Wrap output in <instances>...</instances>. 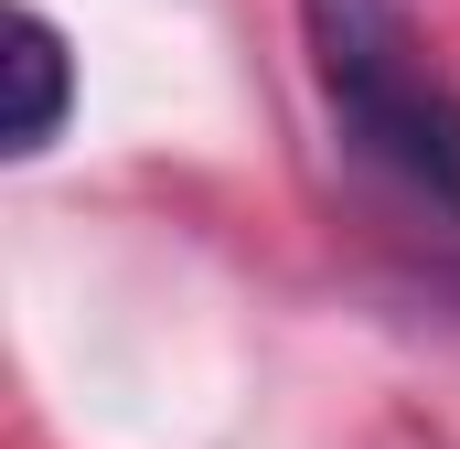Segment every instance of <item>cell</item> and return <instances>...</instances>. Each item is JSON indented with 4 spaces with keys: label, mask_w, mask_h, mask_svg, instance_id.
<instances>
[{
    "label": "cell",
    "mask_w": 460,
    "mask_h": 449,
    "mask_svg": "<svg viewBox=\"0 0 460 449\" xmlns=\"http://www.w3.org/2000/svg\"><path fill=\"white\" fill-rule=\"evenodd\" d=\"M311 86L364 172H385L418 215L460 224V86L429 65L396 0H300Z\"/></svg>",
    "instance_id": "obj_1"
},
{
    "label": "cell",
    "mask_w": 460,
    "mask_h": 449,
    "mask_svg": "<svg viewBox=\"0 0 460 449\" xmlns=\"http://www.w3.org/2000/svg\"><path fill=\"white\" fill-rule=\"evenodd\" d=\"M75 108V65H65V32L22 0L11 11V128H0V150L11 161H32V150H54V128Z\"/></svg>",
    "instance_id": "obj_2"
}]
</instances>
